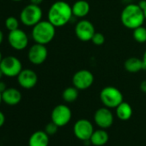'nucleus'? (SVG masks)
Masks as SVG:
<instances>
[{"label":"nucleus","mask_w":146,"mask_h":146,"mask_svg":"<svg viewBox=\"0 0 146 146\" xmlns=\"http://www.w3.org/2000/svg\"><path fill=\"white\" fill-rule=\"evenodd\" d=\"M73 16L71 6L65 1H56L53 3L47 12V21L55 27L66 25Z\"/></svg>","instance_id":"f257e3e1"},{"label":"nucleus","mask_w":146,"mask_h":146,"mask_svg":"<svg viewBox=\"0 0 146 146\" xmlns=\"http://www.w3.org/2000/svg\"><path fill=\"white\" fill-rule=\"evenodd\" d=\"M120 21L125 27L134 30L135 28L143 26L145 17L143 9L138 3H130L121 11Z\"/></svg>","instance_id":"f03ea898"},{"label":"nucleus","mask_w":146,"mask_h":146,"mask_svg":"<svg viewBox=\"0 0 146 146\" xmlns=\"http://www.w3.org/2000/svg\"><path fill=\"white\" fill-rule=\"evenodd\" d=\"M56 27L49 21H40L32 29V38L34 41L40 44H49L55 37Z\"/></svg>","instance_id":"7ed1b4c3"},{"label":"nucleus","mask_w":146,"mask_h":146,"mask_svg":"<svg viewBox=\"0 0 146 146\" xmlns=\"http://www.w3.org/2000/svg\"><path fill=\"white\" fill-rule=\"evenodd\" d=\"M100 99L104 107L108 109H116L124 99L122 92L114 86H106L100 92Z\"/></svg>","instance_id":"20e7f679"},{"label":"nucleus","mask_w":146,"mask_h":146,"mask_svg":"<svg viewBox=\"0 0 146 146\" xmlns=\"http://www.w3.org/2000/svg\"><path fill=\"white\" fill-rule=\"evenodd\" d=\"M42 9L39 5L29 3L20 13V21L27 27H34L42 19Z\"/></svg>","instance_id":"39448f33"},{"label":"nucleus","mask_w":146,"mask_h":146,"mask_svg":"<svg viewBox=\"0 0 146 146\" xmlns=\"http://www.w3.org/2000/svg\"><path fill=\"white\" fill-rule=\"evenodd\" d=\"M0 69L6 77H17L22 70V64L17 57L9 56L3 58L0 62Z\"/></svg>","instance_id":"423d86ee"},{"label":"nucleus","mask_w":146,"mask_h":146,"mask_svg":"<svg viewBox=\"0 0 146 146\" xmlns=\"http://www.w3.org/2000/svg\"><path fill=\"white\" fill-rule=\"evenodd\" d=\"M72 113L70 107L65 104H59L53 108L51 113V120L59 127L66 126L71 120Z\"/></svg>","instance_id":"0eeeda50"},{"label":"nucleus","mask_w":146,"mask_h":146,"mask_svg":"<svg viewBox=\"0 0 146 146\" xmlns=\"http://www.w3.org/2000/svg\"><path fill=\"white\" fill-rule=\"evenodd\" d=\"M94 131L93 124L87 119H79L73 126V133L75 137L83 142H89Z\"/></svg>","instance_id":"6e6552de"},{"label":"nucleus","mask_w":146,"mask_h":146,"mask_svg":"<svg viewBox=\"0 0 146 146\" xmlns=\"http://www.w3.org/2000/svg\"><path fill=\"white\" fill-rule=\"evenodd\" d=\"M94 80L93 74L88 69L78 70L72 76V85L79 91L89 89L93 85Z\"/></svg>","instance_id":"1a4fd4ad"},{"label":"nucleus","mask_w":146,"mask_h":146,"mask_svg":"<svg viewBox=\"0 0 146 146\" xmlns=\"http://www.w3.org/2000/svg\"><path fill=\"white\" fill-rule=\"evenodd\" d=\"M114 116L110 109L102 107L98 109L94 114V121L99 128L108 129L114 124Z\"/></svg>","instance_id":"9d476101"},{"label":"nucleus","mask_w":146,"mask_h":146,"mask_svg":"<svg viewBox=\"0 0 146 146\" xmlns=\"http://www.w3.org/2000/svg\"><path fill=\"white\" fill-rule=\"evenodd\" d=\"M95 33V27L92 22L88 20L79 21L75 27V34L77 38L83 42L90 41Z\"/></svg>","instance_id":"9b49d317"},{"label":"nucleus","mask_w":146,"mask_h":146,"mask_svg":"<svg viewBox=\"0 0 146 146\" xmlns=\"http://www.w3.org/2000/svg\"><path fill=\"white\" fill-rule=\"evenodd\" d=\"M8 42L14 50H22L28 44V37L23 30L18 28L9 33Z\"/></svg>","instance_id":"f8f14e48"},{"label":"nucleus","mask_w":146,"mask_h":146,"mask_svg":"<svg viewBox=\"0 0 146 146\" xmlns=\"http://www.w3.org/2000/svg\"><path fill=\"white\" fill-rule=\"evenodd\" d=\"M48 56V50L44 44L35 43L33 44L28 52V61L34 65H40L46 60Z\"/></svg>","instance_id":"ddd939ff"},{"label":"nucleus","mask_w":146,"mask_h":146,"mask_svg":"<svg viewBox=\"0 0 146 146\" xmlns=\"http://www.w3.org/2000/svg\"><path fill=\"white\" fill-rule=\"evenodd\" d=\"M17 82L20 86L24 89H32L38 82V76L34 70L25 68L18 74Z\"/></svg>","instance_id":"4468645a"},{"label":"nucleus","mask_w":146,"mask_h":146,"mask_svg":"<svg viewBox=\"0 0 146 146\" xmlns=\"http://www.w3.org/2000/svg\"><path fill=\"white\" fill-rule=\"evenodd\" d=\"M22 100V93L19 90L14 87L7 88L2 92V101L9 106H15L18 104Z\"/></svg>","instance_id":"2eb2a0df"},{"label":"nucleus","mask_w":146,"mask_h":146,"mask_svg":"<svg viewBox=\"0 0 146 146\" xmlns=\"http://www.w3.org/2000/svg\"><path fill=\"white\" fill-rule=\"evenodd\" d=\"M49 137L45 131H36L30 136L28 146H48Z\"/></svg>","instance_id":"dca6fc26"},{"label":"nucleus","mask_w":146,"mask_h":146,"mask_svg":"<svg viewBox=\"0 0 146 146\" xmlns=\"http://www.w3.org/2000/svg\"><path fill=\"white\" fill-rule=\"evenodd\" d=\"M72 14L78 18H83L87 16L90 11V5L86 0H77L71 6Z\"/></svg>","instance_id":"f3484780"},{"label":"nucleus","mask_w":146,"mask_h":146,"mask_svg":"<svg viewBox=\"0 0 146 146\" xmlns=\"http://www.w3.org/2000/svg\"><path fill=\"white\" fill-rule=\"evenodd\" d=\"M109 139V135L106 129L99 128L95 130L90 139L89 143L94 146H103L105 145Z\"/></svg>","instance_id":"a211bd4d"},{"label":"nucleus","mask_w":146,"mask_h":146,"mask_svg":"<svg viewBox=\"0 0 146 146\" xmlns=\"http://www.w3.org/2000/svg\"><path fill=\"white\" fill-rule=\"evenodd\" d=\"M124 68L127 72L132 74L139 73L141 70L145 69L143 60L138 57H130L126 59L124 63Z\"/></svg>","instance_id":"6ab92c4d"},{"label":"nucleus","mask_w":146,"mask_h":146,"mask_svg":"<svg viewBox=\"0 0 146 146\" xmlns=\"http://www.w3.org/2000/svg\"><path fill=\"white\" fill-rule=\"evenodd\" d=\"M133 108L130 105V104L124 101L115 109L116 116L119 120L122 121H126L130 120V118L133 115Z\"/></svg>","instance_id":"aec40b11"},{"label":"nucleus","mask_w":146,"mask_h":146,"mask_svg":"<svg viewBox=\"0 0 146 146\" xmlns=\"http://www.w3.org/2000/svg\"><path fill=\"white\" fill-rule=\"evenodd\" d=\"M78 91L75 86L66 87L62 92V98L66 103H73L78 98Z\"/></svg>","instance_id":"412c9836"},{"label":"nucleus","mask_w":146,"mask_h":146,"mask_svg":"<svg viewBox=\"0 0 146 146\" xmlns=\"http://www.w3.org/2000/svg\"><path fill=\"white\" fill-rule=\"evenodd\" d=\"M133 38L137 43L144 44L146 43V28L144 26L137 27L133 30Z\"/></svg>","instance_id":"4be33fe9"},{"label":"nucleus","mask_w":146,"mask_h":146,"mask_svg":"<svg viewBox=\"0 0 146 146\" xmlns=\"http://www.w3.org/2000/svg\"><path fill=\"white\" fill-rule=\"evenodd\" d=\"M5 27L9 32L18 29L19 28V21H18L17 18H15L14 16H9L5 20Z\"/></svg>","instance_id":"5701e85b"},{"label":"nucleus","mask_w":146,"mask_h":146,"mask_svg":"<svg viewBox=\"0 0 146 146\" xmlns=\"http://www.w3.org/2000/svg\"><path fill=\"white\" fill-rule=\"evenodd\" d=\"M92 43L96 45H102L105 43V37L102 33L99 32H96V33L94 34L92 39H91Z\"/></svg>","instance_id":"b1692460"},{"label":"nucleus","mask_w":146,"mask_h":146,"mask_svg":"<svg viewBox=\"0 0 146 146\" xmlns=\"http://www.w3.org/2000/svg\"><path fill=\"white\" fill-rule=\"evenodd\" d=\"M58 129H59V127L53 123L52 121H51L50 123H48L46 127H45V132L49 135V136H52L54 135L57 132H58Z\"/></svg>","instance_id":"393cba45"},{"label":"nucleus","mask_w":146,"mask_h":146,"mask_svg":"<svg viewBox=\"0 0 146 146\" xmlns=\"http://www.w3.org/2000/svg\"><path fill=\"white\" fill-rule=\"evenodd\" d=\"M5 122V116L3 115V113L2 111H0V128L3 126Z\"/></svg>","instance_id":"a878e982"},{"label":"nucleus","mask_w":146,"mask_h":146,"mask_svg":"<svg viewBox=\"0 0 146 146\" xmlns=\"http://www.w3.org/2000/svg\"><path fill=\"white\" fill-rule=\"evenodd\" d=\"M140 90L146 93V80H143L140 84Z\"/></svg>","instance_id":"bb28decb"},{"label":"nucleus","mask_w":146,"mask_h":146,"mask_svg":"<svg viewBox=\"0 0 146 146\" xmlns=\"http://www.w3.org/2000/svg\"><path fill=\"white\" fill-rule=\"evenodd\" d=\"M6 89H7L6 84H5L4 82H3V81L0 80V92H1V93L3 92Z\"/></svg>","instance_id":"cd10ccee"},{"label":"nucleus","mask_w":146,"mask_h":146,"mask_svg":"<svg viewBox=\"0 0 146 146\" xmlns=\"http://www.w3.org/2000/svg\"><path fill=\"white\" fill-rule=\"evenodd\" d=\"M138 4H139V7H140V8L143 9V11H144V9H145L146 8V1L145 0H141V1H140V2H139Z\"/></svg>","instance_id":"c85d7f7f"},{"label":"nucleus","mask_w":146,"mask_h":146,"mask_svg":"<svg viewBox=\"0 0 146 146\" xmlns=\"http://www.w3.org/2000/svg\"><path fill=\"white\" fill-rule=\"evenodd\" d=\"M29 1H30V3L36 4V5H40L44 0H29Z\"/></svg>","instance_id":"c756f323"},{"label":"nucleus","mask_w":146,"mask_h":146,"mask_svg":"<svg viewBox=\"0 0 146 146\" xmlns=\"http://www.w3.org/2000/svg\"><path fill=\"white\" fill-rule=\"evenodd\" d=\"M142 60H143V62H144V65H145V69H146V50H145V51L144 52V55H143Z\"/></svg>","instance_id":"7c9ffc66"},{"label":"nucleus","mask_w":146,"mask_h":146,"mask_svg":"<svg viewBox=\"0 0 146 146\" xmlns=\"http://www.w3.org/2000/svg\"><path fill=\"white\" fill-rule=\"evenodd\" d=\"M3 40V32L0 30V44H2Z\"/></svg>","instance_id":"2f4dec72"},{"label":"nucleus","mask_w":146,"mask_h":146,"mask_svg":"<svg viewBox=\"0 0 146 146\" xmlns=\"http://www.w3.org/2000/svg\"><path fill=\"white\" fill-rule=\"evenodd\" d=\"M3 76V72H2V70L0 69V80L2 79V77Z\"/></svg>","instance_id":"473e14b6"},{"label":"nucleus","mask_w":146,"mask_h":146,"mask_svg":"<svg viewBox=\"0 0 146 146\" xmlns=\"http://www.w3.org/2000/svg\"><path fill=\"white\" fill-rule=\"evenodd\" d=\"M2 60H3V56H2V53H1V51H0V62H2Z\"/></svg>","instance_id":"72a5a7b5"},{"label":"nucleus","mask_w":146,"mask_h":146,"mask_svg":"<svg viewBox=\"0 0 146 146\" xmlns=\"http://www.w3.org/2000/svg\"><path fill=\"white\" fill-rule=\"evenodd\" d=\"M144 15H145V20H146V8L144 9Z\"/></svg>","instance_id":"f704fd0d"},{"label":"nucleus","mask_w":146,"mask_h":146,"mask_svg":"<svg viewBox=\"0 0 146 146\" xmlns=\"http://www.w3.org/2000/svg\"><path fill=\"white\" fill-rule=\"evenodd\" d=\"M1 102H3V101H2V93L0 92V104H1Z\"/></svg>","instance_id":"c9c22d12"},{"label":"nucleus","mask_w":146,"mask_h":146,"mask_svg":"<svg viewBox=\"0 0 146 146\" xmlns=\"http://www.w3.org/2000/svg\"><path fill=\"white\" fill-rule=\"evenodd\" d=\"M12 1H14V2H21L22 0H12Z\"/></svg>","instance_id":"e433bc0d"}]
</instances>
